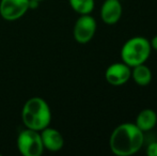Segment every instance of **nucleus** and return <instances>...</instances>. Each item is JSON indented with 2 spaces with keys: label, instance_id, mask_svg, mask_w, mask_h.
I'll return each instance as SVG.
<instances>
[{
  "label": "nucleus",
  "instance_id": "obj_10",
  "mask_svg": "<svg viewBox=\"0 0 157 156\" xmlns=\"http://www.w3.org/2000/svg\"><path fill=\"white\" fill-rule=\"evenodd\" d=\"M135 124L143 133L151 131L157 124V112L150 108L143 109L138 113Z\"/></svg>",
  "mask_w": 157,
  "mask_h": 156
},
{
  "label": "nucleus",
  "instance_id": "obj_8",
  "mask_svg": "<svg viewBox=\"0 0 157 156\" xmlns=\"http://www.w3.org/2000/svg\"><path fill=\"white\" fill-rule=\"evenodd\" d=\"M40 135L44 150H47L49 152H59L63 149L64 138L58 129L47 126L40 131Z\"/></svg>",
  "mask_w": 157,
  "mask_h": 156
},
{
  "label": "nucleus",
  "instance_id": "obj_15",
  "mask_svg": "<svg viewBox=\"0 0 157 156\" xmlns=\"http://www.w3.org/2000/svg\"><path fill=\"white\" fill-rule=\"evenodd\" d=\"M31 1H36V2H41V1H43V0H31Z\"/></svg>",
  "mask_w": 157,
  "mask_h": 156
},
{
  "label": "nucleus",
  "instance_id": "obj_3",
  "mask_svg": "<svg viewBox=\"0 0 157 156\" xmlns=\"http://www.w3.org/2000/svg\"><path fill=\"white\" fill-rule=\"evenodd\" d=\"M151 51L150 40L140 36H132L128 39L121 48V60L128 67H136L147 62L151 56Z\"/></svg>",
  "mask_w": 157,
  "mask_h": 156
},
{
  "label": "nucleus",
  "instance_id": "obj_13",
  "mask_svg": "<svg viewBox=\"0 0 157 156\" xmlns=\"http://www.w3.org/2000/svg\"><path fill=\"white\" fill-rule=\"evenodd\" d=\"M147 156H157V141H153L147 146L145 150Z\"/></svg>",
  "mask_w": 157,
  "mask_h": 156
},
{
  "label": "nucleus",
  "instance_id": "obj_9",
  "mask_svg": "<svg viewBox=\"0 0 157 156\" xmlns=\"http://www.w3.org/2000/svg\"><path fill=\"white\" fill-rule=\"evenodd\" d=\"M122 12L120 0H105L101 8V18L106 25H114L121 19Z\"/></svg>",
  "mask_w": 157,
  "mask_h": 156
},
{
  "label": "nucleus",
  "instance_id": "obj_1",
  "mask_svg": "<svg viewBox=\"0 0 157 156\" xmlns=\"http://www.w3.org/2000/svg\"><path fill=\"white\" fill-rule=\"evenodd\" d=\"M144 143V133L135 123L125 122L112 131L109 139L111 152L117 156H130L141 150Z\"/></svg>",
  "mask_w": 157,
  "mask_h": 156
},
{
  "label": "nucleus",
  "instance_id": "obj_4",
  "mask_svg": "<svg viewBox=\"0 0 157 156\" xmlns=\"http://www.w3.org/2000/svg\"><path fill=\"white\" fill-rule=\"evenodd\" d=\"M16 146L19 153L24 156H41L44 152L40 131L27 127L18 134Z\"/></svg>",
  "mask_w": 157,
  "mask_h": 156
},
{
  "label": "nucleus",
  "instance_id": "obj_11",
  "mask_svg": "<svg viewBox=\"0 0 157 156\" xmlns=\"http://www.w3.org/2000/svg\"><path fill=\"white\" fill-rule=\"evenodd\" d=\"M152 71L145 63L142 64L136 65V67H132V75H130V79L135 81L138 86L144 87L151 83L152 81Z\"/></svg>",
  "mask_w": 157,
  "mask_h": 156
},
{
  "label": "nucleus",
  "instance_id": "obj_16",
  "mask_svg": "<svg viewBox=\"0 0 157 156\" xmlns=\"http://www.w3.org/2000/svg\"><path fill=\"white\" fill-rule=\"evenodd\" d=\"M0 156H1V154H0Z\"/></svg>",
  "mask_w": 157,
  "mask_h": 156
},
{
  "label": "nucleus",
  "instance_id": "obj_7",
  "mask_svg": "<svg viewBox=\"0 0 157 156\" xmlns=\"http://www.w3.org/2000/svg\"><path fill=\"white\" fill-rule=\"evenodd\" d=\"M132 67L124 62H116L110 64L105 71V79L111 86H123L130 79Z\"/></svg>",
  "mask_w": 157,
  "mask_h": 156
},
{
  "label": "nucleus",
  "instance_id": "obj_12",
  "mask_svg": "<svg viewBox=\"0 0 157 156\" xmlns=\"http://www.w3.org/2000/svg\"><path fill=\"white\" fill-rule=\"evenodd\" d=\"M68 3L79 15L91 14L95 6L94 0H68Z\"/></svg>",
  "mask_w": 157,
  "mask_h": 156
},
{
  "label": "nucleus",
  "instance_id": "obj_6",
  "mask_svg": "<svg viewBox=\"0 0 157 156\" xmlns=\"http://www.w3.org/2000/svg\"><path fill=\"white\" fill-rule=\"evenodd\" d=\"M30 0H1L0 16L6 21H16L30 10Z\"/></svg>",
  "mask_w": 157,
  "mask_h": 156
},
{
  "label": "nucleus",
  "instance_id": "obj_14",
  "mask_svg": "<svg viewBox=\"0 0 157 156\" xmlns=\"http://www.w3.org/2000/svg\"><path fill=\"white\" fill-rule=\"evenodd\" d=\"M150 43H151L152 49H154V50H156V51H157V34L152 38V40L150 41Z\"/></svg>",
  "mask_w": 157,
  "mask_h": 156
},
{
  "label": "nucleus",
  "instance_id": "obj_5",
  "mask_svg": "<svg viewBox=\"0 0 157 156\" xmlns=\"http://www.w3.org/2000/svg\"><path fill=\"white\" fill-rule=\"evenodd\" d=\"M97 24L91 14L80 15L76 21L73 29V36L77 43L87 44L94 38Z\"/></svg>",
  "mask_w": 157,
  "mask_h": 156
},
{
  "label": "nucleus",
  "instance_id": "obj_2",
  "mask_svg": "<svg viewBox=\"0 0 157 156\" xmlns=\"http://www.w3.org/2000/svg\"><path fill=\"white\" fill-rule=\"evenodd\" d=\"M21 121L25 127L37 131L49 126L52 110L48 103L40 96L30 97L21 109Z\"/></svg>",
  "mask_w": 157,
  "mask_h": 156
}]
</instances>
